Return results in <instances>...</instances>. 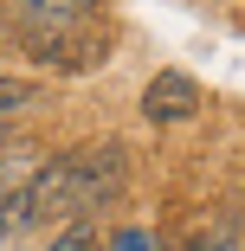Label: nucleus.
I'll return each mask as SVG.
<instances>
[{"label":"nucleus","instance_id":"6","mask_svg":"<svg viewBox=\"0 0 245 251\" xmlns=\"http://www.w3.org/2000/svg\"><path fill=\"white\" fill-rule=\"evenodd\" d=\"M32 103H45V77H13V71H0V123H7V116H26Z\"/></svg>","mask_w":245,"mask_h":251},{"label":"nucleus","instance_id":"7","mask_svg":"<svg viewBox=\"0 0 245 251\" xmlns=\"http://www.w3.org/2000/svg\"><path fill=\"white\" fill-rule=\"evenodd\" d=\"M39 219H32V206H26V193H13V200H0V245L7 238H20V232H32Z\"/></svg>","mask_w":245,"mask_h":251},{"label":"nucleus","instance_id":"9","mask_svg":"<svg viewBox=\"0 0 245 251\" xmlns=\"http://www.w3.org/2000/svg\"><path fill=\"white\" fill-rule=\"evenodd\" d=\"M187 251H232V219H219V226H213L207 238H193Z\"/></svg>","mask_w":245,"mask_h":251},{"label":"nucleus","instance_id":"1","mask_svg":"<svg viewBox=\"0 0 245 251\" xmlns=\"http://www.w3.org/2000/svg\"><path fill=\"white\" fill-rule=\"evenodd\" d=\"M129 180V155L116 142H84V148H65V155H52L39 168V180L26 187V206L39 226H52V219H90L97 206H110V200L123 193Z\"/></svg>","mask_w":245,"mask_h":251},{"label":"nucleus","instance_id":"3","mask_svg":"<svg viewBox=\"0 0 245 251\" xmlns=\"http://www.w3.org/2000/svg\"><path fill=\"white\" fill-rule=\"evenodd\" d=\"M200 103H207V90H200V77L193 71H155L149 84H142V116H149L155 129H181V123H193L200 116Z\"/></svg>","mask_w":245,"mask_h":251},{"label":"nucleus","instance_id":"10","mask_svg":"<svg viewBox=\"0 0 245 251\" xmlns=\"http://www.w3.org/2000/svg\"><path fill=\"white\" fill-rule=\"evenodd\" d=\"M116 251H149V238H142V232H123V238H116Z\"/></svg>","mask_w":245,"mask_h":251},{"label":"nucleus","instance_id":"5","mask_svg":"<svg viewBox=\"0 0 245 251\" xmlns=\"http://www.w3.org/2000/svg\"><path fill=\"white\" fill-rule=\"evenodd\" d=\"M39 168H45V155H39L32 142H13V148H0V200L26 193V187L39 180Z\"/></svg>","mask_w":245,"mask_h":251},{"label":"nucleus","instance_id":"8","mask_svg":"<svg viewBox=\"0 0 245 251\" xmlns=\"http://www.w3.org/2000/svg\"><path fill=\"white\" fill-rule=\"evenodd\" d=\"M45 251H97V226H90V219H71V226H65L52 245H45Z\"/></svg>","mask_w":245,"mask_h":251},{"label":"nucleus","instance_id":"2","mask_svg":"<svg viewBox=\"0 0 245 251\" xmlns=\"http://www.w3.org/2000/svg\"><path fill=\"white\" fill-rule=\"evenodd\" d=\"M20 52H26V65L52 71V77H84L97 65H110V26L97 20V7H90V13L65 20V26L20 32Z\"/></svg>","mask_w":245,"mask_h":251},{"label":"nucleus","instance_id":"4","mask_svg":"<svg viewBox=\"0 0 245 251\" xmlns=\"http://www.w3.org/2000/svg\"><path fill=\"white\" fill-rule=\"evenodd\" d=\"M7 13L20 32H45V26H65V20L90 13V0H7Z\"/></svg>","mask_w":245,"mask_h":251}]
</instances>
